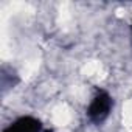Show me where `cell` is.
I'll return each instance as SVG.
<instances>
[{"mask_svg": "<svg viewBox=\"0 0 132 132\" xmlns=\"http://www.w3.org/2000/svg\"><path fill=\"white\" fill-rule=\"evenodd\" d=\"M107 110H109V98H96L95 100V103H93V106H92V109H90V115L93 117V118H96V120H101L103 117H106L107 115Z\"/></svg>", "mask_w": 132, "mask_h": 132, "instance_id": "6da1fadb", "label": "cell"}]
</instances>
